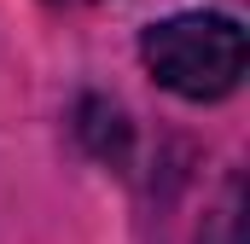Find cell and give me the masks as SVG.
I'll return each mask as SVG.
<instances>
[{
	"label": "cell",
	"mask_w": 250,
	"mask_h": 244,
	"mask_svg": "<svg viewBox=\"0 0 250 244\" xmlns=\"http://www.w3.org/2000/svg\"><path fill=\"white\" fill-rule=\"evenodd\" d=\"M140 59L169 93L209 105L245 81V29L227 12H175L140 35Z\"/></svg>",
	"instance_id": "6da1fadb"
}]
</instances>
